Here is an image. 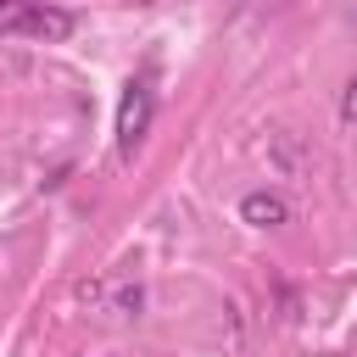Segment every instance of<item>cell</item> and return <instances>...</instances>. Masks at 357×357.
I'll return each mask as SVG.
<instances>
[{"instance_id":"4","label":"cell","mask_w":357,"mask_h":357,"mask_svg":"<svg viewBox=\"0 0 357 357\" xmlns=\"http://www.w3.org/2000/svg\"><path fill=\"white\" fill-rule=\"evenodd\" d=\"M340 123H357V73H351L346 89H340Z\"/></svg>"},{"instance_id":"3","label":"cell","mask_w":357,"mask_h":357,"mask_svg":"<svg viewBox=\"0 0 357 357\" xmlns=\"http://www.w3.org/2000/svg\"><path fill=\"white\" fill-rule=\"evenodd\" d=\"M240 218H245L251 229H279V223H290V206H284V195H273V190H251V195L240 201Z\"/></svg>"},{"instance_id":"1","label":"cell","mask_w":357,"mask_h":357,"mask_svg":"<svg viewBox=\"0 0 357 357\" xmlns=\"http://www.w3.org/2000/svg\"><path fill=\"white\" fill-rule=\"evenodd\" d=\"M73 11L45 6V0H0V39H33V45H61L73 39Z\"/></svg>"},{"instance_id":"2","label":"cell","mask_w":357,"mask_h":357,"mask_svg":"<svg viewBox=\"0 0 357 357\" xmlns=\"http://www.w3.org/2000/svg\"><path fill=\"white\" fill-rule=\"evenodd\" d=\"M151 117H156V89H151V78L139 73V78L123 84V100H117V156H123V162H134V151L145 145Z\"/></svg>"}]
</instances>
